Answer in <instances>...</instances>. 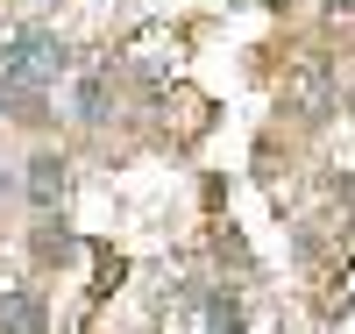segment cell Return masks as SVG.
Instances as JSON below:
<instances>
[{"label":"cell","instance_id":"cell-2","mask_svg":"<svg viewBox=\"0 0 355 334\" xmlns=\"http://www.w3.org/2000/svg\"><path fill=\"white\" fill-rule=\"evenodd\" d=\"M57 199H64V164H57L50 149H36V157H28V206H36V214H57Z\"/></svg>","mask_w":355,"mask_h":334},{"label":"cell","instance_id":"cell-3","mask_svg":"<svg viewBox=\"0 0 355 334\" xmlns=\"http://www.w3.org/2000/svg\"><path fill=\"white\" fill-rule=\"evenodd\" d=\"M36 327H43V306H36L28 292H8V299H0V334H36Z\"/></svg>","mask_w":355,"mask_h":334},{"label":"cell","instance_id":"cell-4","mask_svg":"<svg viewBox=\"0 0 355 334\" xmlns=\"http://www.w3.org/2000/svg\"><path fill=\"white\" fill-rule=\"evenodd\" d=\"M206 334H242V306L234 299H206Z\"/></svg>","mask_w":355,"mask_h":334},{"label":"cell","instance_id":"cell-5","mask_svg":"<svg viewBox=\"0 0 355 334\" xmlns=\"http://www.w3.org/2000/svg\"><path fill=\"white\" fill-rule=\"evenodd\" d=\"M78 121H107V78H85V93H78Z\"/></svg>","mask_w":355,"mask_h":334},{"label":"cell","instance_id":"cell-1","mask_svg":"<svg viewBox=\"0 0 355 334\" xmlns=\"http://www.w3.org/2000/svg\"><path fill=\"white\" fill-rule=\"evenodd\" d=\"M64 65H71V50L57 43L50 28H21V36L0 50V78L21 85V93H43V85H57V78H64Z\"/></svg>","mask_w":355,"mask_h":334}]
</instances>
